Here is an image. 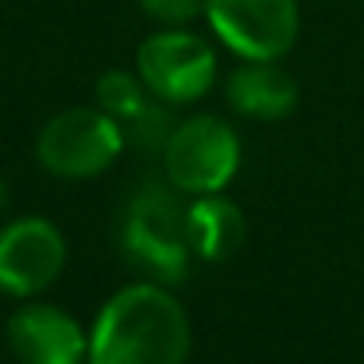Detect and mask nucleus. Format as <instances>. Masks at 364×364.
<instances>
[{"label": "nucleus", "instance_id": "obj_14", "mask_svg": "<svg viewBox=\"0 0 364 364\" xmlns=\"http://www.w3.org/2000/svg\"><path fill=\"white\" fill-rule=\"evenodd\" d=\"M4 209H7V184L0 181V213H4Z\"/></svg>", "mask_w": 364, "mask_h": 364}, {"label": "nucleus", "instance_id": "obj_13", "mask_svg": "<svg viewBox=\"0 0 364 364\" xmlns=\"http://www.w3.org/2000/svg\"><path fill=\"white\" fill-rule=\"evenodd\" d=\"M141 11L163 28H188L205 14V0H141Z\"/></svg>", "mask_w": 364, "mask_h": 364}, {"label": "nucleus", "instance_id": "obj_2", "mask_svg": "<svg viewBox=\"0 0 364 364\" xmlns=\"http://www.w3.org/2000/svg\"><path fill=\"white\" fill-rule=\"evenodd\" d=\"M124 127L100 107L53 114L36 134V159L57 181H89L107 173L124 152Z\"/></svg>", "mask_w": 364, "mask_h": 364}, {"label": "nucleus", "instance_id": "obj_7", "mask_svg": "<svg viewBox=\"0 0 364 364\" xmlns=\"http://www.w3.org/2000/svg\"><path fill=\"white\" fill-rule=\"evenodd\" d=\"M68 265V241L46 216H21L0 227V294L28 301L50 290Z\"/></svg>", "mask_w": 364, "mask_h": 364}, {"label": "nucleus", "instance_id": "obj_8", "mask_svg": "<svg viewBox=\"0 0 364 364\" xmlns=\"http://www.w3.org/2000/svg\"><path fill=\"white\" fill-rule=\"evenodd\" d=\"M4 336L18 364H89V333L50 301H25L7 318Z\"/></svg>", "mask_w": 364, "mask_h": 364}, {"label": "nucleus", "instance_id": "obj_1", "mask_svg": "<svg viewBox=\"0 0 364 364\" xmlns=\"http://www.w3.org/2000/svg\"><path fill=\"white\" fill-rule=\"evenodd\" d=\"M191 318L166 283L121 287L96 315L89 364H188Z\"/></svg>", "mask_w": 364, "mask_h": 364}, {"label": "nucleus", "instance_id": "obj_11", "mask_svg": "<svg viewBox=\"0 0 364 364\" xmlns=\"http://www.w3.org/2000/svg\"><path fill=\"white\" fill-rule=\"evenodd\" d=\"M149 89L138 78V71H107L96 82V107L103 114H110L117 124H127L145 103H149Z\"/></svg>", "mask_w": 364, "mask_h": 364}, {"label": "nucleus", "instance_id": "obj_9", "mask_svg": "<svg viewBox=\"0 0 364 364\" xmlns=\"http://www.w3.org/2000/svg\"><path fill=\"white\" fill-rule=\"evenodd\" d=\"M301 89L279 60H244L227 78V103L247 121H283L297 110Z\"/></svg>", "mask_w": 364, "mask_h": 364}, {"label": "nucleus", "instance_id": "obj_3", "mask_svg": "<svg viewBox=\"0 0 364 364\" xmlns=\"http://www.w3.org/2000/svg\"><path fill=\"white\" fill-rule=\"evenodd\" d=\"M166 181L184 195H216L241 170V138L216 114H195L173 124L163 145Z\"/></svg>", "mask_w": 364, "mask_h": 364}, {"label": "nucleus", "instance_id": "obj_4", "mask_svg": "<svg viewBox=\"0 0 364 364\" xmlns=\"http://www.w3.org/2000/svg\"><path fill=\"white\" fill-rule=\"evenodd\" d=\"M134 71L145 82L149 96L166 107L198 103L220 75L216 50L191 28H159L141 39L134 53Z\"/></svg>", "mask_w": 364, "mask_h": 364}, {"label": "nucleus", "instance_id": "obj_12", "mask_svg": "<svg viewBox=\"0 0 364 364\" xmlns=\"http://www.w3.org/2000/svg\"><path fill=\"white\" fill-rule=\"evenodd\" d=\"M124 127V141H131V145H166V138H170V131H173V124H170V117H166V103H159V100H149L134 117L127 124H121Z\"/></svg>", "mask_w": 364, "mask_h": 364}, {"label": "nucleus", "instance_id": "obj_10", "mask_svg": "<svg viewBox=\"0 0 364 364\" xmlns=\"http://www.w3.org/2000/svg\"><path fill=\"white\" fill-rule=\"evenodd\" d=\"M184 230H188L191 255L216 265L241 251L244 237H247V220L237 202L216 191V195H198L184 209Z\"/></svg>", "mask_w": 364, "mask_h": 364}, {"label": "nucleus", "instance_id": "obj_5", "mask_svg": "<svg viewBox=\"0 0 364 364\" xmlns=\"http://www.w3.org/2000/svg\"><path fill=\"white\" fill-rule=\"evenodd\" d=\"M121 247L124 255L145 269L156 283H177L188 272L191 244L184 230V209L166 188L141 191L121 223Z\"/></svg>", "mask_w": 364, "mask_h": 364}, {"label": "nucleus", "instance_id": "obj_6", "mask_svg": "<svg viewBox=\"0 0 364 364\" xmlns=\"http://www.w3.org/2000/svg\"><path fill=\"white\" fill-rule=\"evenodd\" d=\"M213 36L241 60H279L301 36L297 0H205Z\"/></svg>", "mask_w": 364, "mask_h": 364}]
</instances>
